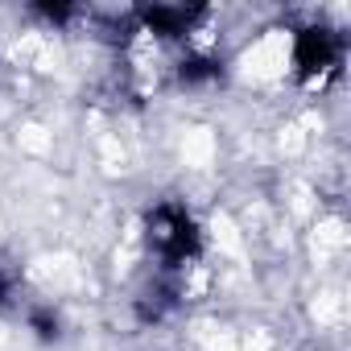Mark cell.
<instances>
[{"label":"cell","mask_w":351,"mask_h":351,"mask_svg":"<svg viewBox=\"0 0 351 351\" xmlns=\"http://www.w3.org/2000/svg\"><path fill=\"white\" fill-rule=\"evenodd\" d=\"M145 240H149V248H153V256L161 261L165 273L186 269L203 252L199 223L191 219V211L182 203H157L145 219Z\"/></svg>","instance_id":"obj_1"},{"label":"cell","mask_w":351,"mask_h":351,"mask_svg":"<svg viewBox=\"0 0 351 351\" xmlns=\"http://www.w3.org/2000/svg\"><path fill=\"white\" fill-rule=\"evenodd\" d=\"M343 54H347V42L339 29H326V25H310L298 34L293 42V66L306 83H322L330 79L339 66H343Z\"/></svg>","instance_id":"obj_2"},{"label":"cell","mask_w":351,"mask_h":351,"mask_svg":"<svg viewBox=\"0 0 351 351\" xmlns=\"http://www.w3.org/2000/svg\"><path fill=\"white\" fill-rule=\"evenodd\" d=\"M25 277H21V265H9L0 261V314H17L25 306Z\"/></svg>","instance_id":"obj_3"},{"label":"cell","mask_w":351,"mask_h":351,"mask_svg":"<svg viewBox=\"0 0 351 351\" xmlns=\"http://www.w3.org/2000/svg\"><path fill=\"white\" fill-rule=\"evenodd\" d=\"M25 322H29V330H34L42 343H54V339L62 335V318H58L54 306H29V310H25Z\"/></svg>","instance_id":"obj_4"}]
</instances>
